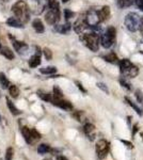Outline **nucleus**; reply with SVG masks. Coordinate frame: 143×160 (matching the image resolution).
I'll use <instances>...</instances> for the list:
<instances>
[{
  "label": "nucleus",
  "mask_w": 143,
  "mask_h": 160,
  "mask_svg": "<svg viewBox=\"0 0 143 160\" xmlns=\"http://www.w3.org/2000/svg\"><path fill=\"white\" fill-rule=\"evenodd\" d=\"M140 22H141V17H140L139 14L135 12L128 13L126 15L125 19H124V24L130 32H136L137 30H139Z\"/></svg>",
  "instance_id": "5"
},
{
  "label": "nucleus",
  "mask_w": 143,
  "mask_h": 160,
  "mask_svg": "<svg viewBox=\"0 0 143 160\" xmlns=\"http://www.w3.org/2000/svg\"><path fill=\"white\" fill-rule=\"evenodd\" d=\"M51 148L48 144H41L40 146L38 148V152L40 153L41 155H44V154H47L48 152H50Z\"/></svg>",
  "instance_id": "29"
},
{
  "label": "nucleus",
  "mask_w": 143,
  "mask_h": 160,
  "mask_svg": "<svg viewBox=\"0 0 143 160\" xmlns=\"http://www.w3.org/2000/svg\"><path fill=\"white\" fill-rule=\"evenodd\" d=\"M136 4L141 11H143V0H136Z\"/></svg>",
  "instance_id": "39"
},
{
  "label": "nucleus",
  "mask_w": 143,
  "mask_h": 160,
  "mask_svg": "<svg viewBox=\"0 0 143 160\" xmlns=\"http://www.w3.org/2000/svg\"><path fill=\"white\" fill-rule=\"evenodd\" d=\"M120 72L124 77H128V78H135L139 74V68L136 65L131 63L128 59H122L119 62Z\"/></svg>",
  "instance_id": "3"
},
{
  "label": "nucleus",
  "mask_w": 143,
  "mask_h": 160,
  "mask_svg": "<svg viewBox=\"0 0 143 160\" xmlns=\"http://www.w3.org/2000/svg\"><path fill=\"white\" fill-rule=\"evenodd\" d=\"M13 46H14V48L16 49V51H18L19 53H22V55H24L25 51H27V49H28V46L26 45L24 42L15 41V42L13 43Z\"/></svg>",
  "instance_id": "16"
},
{
  "label": "nucleus",
  "mask_w": 143,
  "mask_h": 160,
  "mask_svg": "<svg viewBox=\"0 0 143 160\" xmlns=\"http://www.w3.org/2000/svg\"><path fill=\"white\" fill-rule=\"evenodd\" d=\"M32 26L38 33H43L44 32V26H43V22H41V19H38V18L34 19L32 22Z\"/></svg>",
  "instance_id": "23"
},
{
  "label": "nucleus",
  "mask_w": 143,
  "mask_h": 160,
  "mask_svg": "<svg viewBox=\"0 0 143 160\" xmlns=\"http://www.w3.org/2000/svg\"><path fill=\"white\" fill-rule=\"evenodd\" d=\"M36 94L38 95L41 99L45 100V102H53V94L48 92H45V91H42V90H38Z\"/></svg>",
  "instance_id": "17"
},
{
  "label": "nucleus",
  "mask_w": 143,
  "mask_h": 160,
  "mask_svg": "<svg viewBox=\"0 0 143 160\" xmlns=\"http://www.w3.org/2000/svg\"><path fill=\"white\" fill-rule=\"evenodd\" d=\"M104 59H105V61L109 62V63H112V64H116V63L119 64V62H120L119 58H118V56H116L114 52H110V53H108L107 56L104 57Z\"/></svg>",
  "instance_id": "22"
},
{
  "label": "nucleus",
  "mask_w": 143,
  "mask_h": 160,
  "mask_svg": "<svg viewBox=\"0 0 143 160\" xmlns=\"http://www.w3.org/2000/svg\"><path fill=\"white\" fill-rule=\"evenodd\" d=\"M57 160H69V159H67L65 156H62V155H61V156L57 157Z\"/></svg>",
  "instance_id": "44"
},
{
  "label": "nucleus",
  "mask_w": 143,
  "mask_h": 160,
  "mask_svg": "<svg viewBox=\"0 0 143 160\" xmlns=\"http://www.w3.org/2000/svg\"><path fill=\"white\" fill-rule=\"evenodd\" d=\"M125 100L127 102V104H128L129 106H130V107L132 108V109H134V110L136 111V112L138 113V115H140V117H142V115H143V111H142L141 109H140V108L138 107V106H137L136 104H134V102H132L131 100L129 99V98H127V97H125Z\"/></svg>",
  "instance_id": "26"
},
{
  "label": "nucleus",
  "mask_w": 143,
  "mask_h": 160,
  "mask_svg": "<svg viewBox=\"0 0 143 160\" xmlns=\"http://www.w3.org/2000/svg\"><path fill=\"white\" fill-rule=\"evenodd\" d=\"M43 53H44V57L46 58V60H51V59H53V51L49 49V48H44Z\"/></svg>",
  "instance_id": "32"
},
{
  "label": "nucleus",
  "mask_w": 143,
  "mask_h": 160,
  "mask_svg": "<svg viewBox=\"0 0 143 160\" xmlns=\"http://www.w3.org/2000/svg\"><path fill=\"white\" fill-rule=\"evenodd\" d=\"M4 1H8V0H4Z\"/></svg>",
  "instance_id": "48"
},
{
  "label": "nucleus",
  "mask_w": 143,
  "mask_h": 160,
  "mask_svg": "<svg viewBox=\"0 0 143 160\" xmlns=\"http://www.w3.org/2000/svg\"><path fill=\"white\" fill-rule=\"evenodd\" d=\"M84 131L85 136H87L91 141H93L95 139V137H96V128H95V126L93 125V124H91V123L84 124Z\"/></svg>",
  "instance_id": "10"
},
{
  "label": "nucleus",
  "mask_w": 143,
  "mask_h": 160,
  "mask_svg": "<svg viewBox=\"0 0 143 160\" xmlns=\"http://www.w3.org/2000/svg\"><path fill=\"white\" fill-rule=\"evenodd\" d=\"M7 24L14 28H24L23 22L18 18H16V17H10V18L7 20Z\"/></svg>",
  "instance_id": "18"
},
{
  "label": "nucleus",
  "mask_w": 143,
  "mask_h": 160,
  "mask_svg": "<svg viewBox=\"0 0 143 160\" xmlns=\"http://www.w3.org/2000/svg\"><path fill=\"white\" fill-rule=\"evenodd\" d=\"M98 16H100V22L107 20L109 17H110V8H109L108 6L103 7L100 11H98Z\"/></svg>",
  "instance_id": "13"
},
{
  "label": "nucleus",
  "mask_w": 143,
  "mask_h": 160,
  "mask_svg": "<svg viewBox=\"0 0 143 160\" xmlns=\"http://www.w3.org/2000/svg\"><path fill=\"white\" fill-rule=\"evenodd\" d=\"M71 28H72L71 24L66 22L65 25H57L56 27H54V31L61 33V34H66V33H69V31H71Z\"/></svg>",
  "instance_id": "15"
},
{
  "label": "nucleus",
  "mask_w": 143,
  "mask_h": 160,
  "mask_svg": "<svg viewBox=\"0 0 143 160\" xmlns=\"http://www.w3.org/2000/svg\"><path fill=\"white\" fill-rule=\"evenodd\" d=\"M40 72L44 75H53L57 73V68L54 66H47V68H42L40 69Z\"/></svg>",
  "instance_id": "27"
},
{
  "label": "nucleus",
  "mask_w": 143,
  "mask_h": 160,
  "mask_svg": "<svg viewBox=\"0 0 143 160\" xmlns=\"http://www.w3.org/2000/svg\"><path fill=\"white\" fill-rule=\"evenodd\" d=\"M96 86H97L98 88H100V89L101 90V91H104L105 93H109V90H108V88H107V86H106L105 83H103V82H97V83H96Z\"/></svg>",
  "instance_id": "38"
},
{
  "label": "nucleus",
  "mask_w": 143,
  "mask_h": 160,
  "mask_svg": "<svg viewBox=\"0 0 143 160\" xmlns=\"http://www.w3.org/2000/svg\"><path fill=\"white\" fill-rule=\"evenodd\" d=\"M116 3H118L119 8L125 9V8H128L134 3H136V0H116Z\"/></svg>",
  "instance_id": "21"
},
{
  "label": "nucleus",
  "mask_w": 143,
  "mask_h": 160,
  "mask_svg": "<svg viewBox=\"0 0 143 160\" xmlns=\"http://www.w3.org/2000/svg\"><path fill=\"white\" fill-rule=\"evenodd\" d=\"M122 143H124L126 146H128L129 148H132V144L130 143V142H128V141H125V140H121Z\"/></svg>",
  "instance_id": "42"
},
{
  "label": "nucleus",
  "mask_w": 143,
  "mask_h": 160,
  "mask_svg": "<svg viewBox=\"0 0 143 160\" xmlns=\"http://www.w3.org/2000/svg\"><path fill=\"white\" fill-rule=\"evenodd\" d=\"M0 49H1V44H0Z\"/></svg>",
  "instance_id": "47"
},
{
  "label": "nucleus",
  "mask_w": 143,
  "mask_h": 160,
  "mask_svg": "<svg viewBox=\"0 0 143 160\" xmlns=\"http://www.w3.org/2000/svg\"><path fill=\"white\" fill-rule=\"evenodd\" d=\"M74 15H75V13L72 12L71 10H69V9L64 10V16H65V19L66 20H69V18H72V17L74 16Z\"/></svg>",
  "instance_id": "36"
},
{
  "label": "nucleus",
  "mask_w": 143,
  "mask_h": 160,
  "mask_svg": "<svg viewBox=\"0 0 143 160\" xmlns=\"http://www.w3.org/2000/svg\"><path fill=\"white\" fill-rule=\"evenodd\" d=\"M13 157H14V149L9 148L6 152V160H12Z\"/></svg>",
  "instance_id": "33"
},
{
  "label": "nucleus",
  "mask_w": 143,
  "mask_h": 160,
  "mask_svg": "<svg viewBox=\"0 0 143 160\" xmlns=\"http://www.w3.org/2000/svg\"><path fill=\"white\" fill-rule=\"evenodd\" d=\"M139 31H140V33L143 35V17L141 18V22H140V25H139Z\"/></svg>",
  "instance_id": "41"
},
{
  "label": "nucleus",
  "mask_w": 143,
  "mask_h": 160,
  "mask_svg": "<svg viewBox=\"0 0 143 160\" xmlns=\"http://www.w3.org/2000/svg\"><path fill=\"white\" fill-rule=\"evenodd\" d=\"M22 135L24 137L25 141L27 142L28 144H32L34 139H33L32 135H31V129H29L28 127H23L22 128Z\"/></svg>",
  "instance_id": "14"
},
{
  "label": "nucleus",
  "mask_w": 143,
  "mask_h": 160,
  "mask_svg": "<svg viewBox=\"0 0 143 160\" xmlns=\"http://www.w3.org/2000/svg\"></svg>",
  "instance_id": "49"
},
{
  "label": "nucleus",
  "mask_w": 143,
  "mask_h": 160,
  "mask_svg": "<svg viewBox=\"0 0 143 160\" xmlns=\"http://www.w3.org/2000/svg\"><path fill=\"white\" fill-rule=\"evenodd\" d=\"M1 55L3 57H6L8 60H14V58H15L14 52H13L12 49H10L9 47L1 48Z\"/></svg>",
  "instance_id": "19"
},
{
  "label": "nucleus",
  "mask_w": 143,
  "mask_h": 160,
  "mask_svg": "<svg viewBox=\"0 0 143 160\" xmlns=\"http://www.w3.org/2000/svg\"><path fill=\"white\" fill-rule=\"evenodd\" d=\"M0 84H1L2 89H9V87L11 86L9 79L7 78L3 73H0Z\"/></svg>",
  "instance_id": "25"
},
{
  "label": "nucleus",
  "mask_w": 143,
  "mask_h": 160,
  "mask_svg": "<svg viewBox=\"0 0 143 160\" xmlns=\"http://www.w3.org/2000/svg\"><path fill=\"white\" fill-rule=\"evenodd\" d=\"M63 99V92L61 91L59 87H54L53 91V102L54 100H61Z\"/></svg>",
  "instance_id": "20"
},
{
  "label": "nucleus",
  "mask_w": 143,
  "mask_h": 160,
  "mask_svg": "<svg viewBox=\"0 0 143 160\" xmlns=\"http://www.w3.org/2000/svg\"><path fill=\"white\" fill-rule=\"evenodd\" d=\"M116 30L113 26L107 28V30L100 35V44L104 48H110L115 42Z\"/></svg>",
  "instance_id": "4"
},
{
  "label": "nucleus",
  "mask_w": 143,
  "mask_h": 160,
  "mask_svg": "<svg viewBox=\"0 0 143 160\" xmlns=\"http://www.w3.org/2000/svg\"><path fill=\"white\" fill-rule=\"evenodd\" d=\"M95 149H96V154H97V157L100 159H105L107 157V155L109 153V143L108 141H106L105 139H100V140L97 141L95 145Z\"/></svg>",
  "instance_id": "6"
},
{
  "label": "nucleus",
  "mask_w": 143,
  "mask_h": 160,
  "mask_svg": "<svg viewBox=\"0 0 143 160\" xmlns=\"http://www.w3.org/2000/svg\"><path fill=\"white\" fill-rule=\"evenodd\" d=\"M41 64V52H40V48L38 47L36 52L29 59V66L30 68H38Z\"/></svg>",
  "instance_id": "11"
},
{
  "label": "nucleus",
  "mask_w": 143,
  "mask_h": 160,
  "mask_svg": "<svg viewBox=\"0 0 143 160\" xmlns=\"http://www.w3.org/2000/svg\"><path fill=\"white\" fill-rule=\"evenodd\" d=\"M120 83L122 84V87L126 88L127 90H131V84L129 83V82L127 81L126 79H124V78H121V79H120Z\"/></svg>",
  "instance_id": "34"
},
{
  "label": "nucleus",
  "mask_w": 143,
  "mask_h": 160,
  "mask_svg": "<svg viewBox=\"0 0 143 160\" xmlns=\"http://www.w3.org/2000/svg\"><path fill=\"white\" fill-rule=\"evenodd\" d=\"M73 117L76 118L78 122H82V121H84V112H82V111H76V112L73 113Z\"/></svg>",
  "instance_id": "30"
},
{
  "label": "nucleus",
  "mask_w": 143,
  "mask_h": 160,
  "mask_svg": "<svg viewBox=\"0 0 143 160\" xmlns=\"http://www.w3.org/2000/svg\"><path fill=\"white\" fill-rule=\"evenodd\" d=\"M46 22L49 25H56L60 20V10H54L49 8L45 15Z\"/></svg>",
  "instance_id": "7"
},
{
  "label": "nucleus",
  "mask_w": 143,
  "mask_h": 160,
  "mask_svg": "<svg viewBox=\"0 0 143 160\" xmlns=\"http://www.w3.org/2000/svg\"><path fill=\"white\" fill-rule=\"evenodd\" d=\"M137 130H138V125H135V126H134V129H132V137L136 135Z\"/></svg>",
  "instance_id": "43"
},
{
  "label": "nucleus",
  "mask_w": 143,
  "mask_h": 160,
  "mask_svg": "<svg viewBox=\"0 0 143 160\" xmlns=\"http://www.w3.org/2000/svg\"><path fill=\"white\" fill-rule=\"evenodd\" d=\"M43 160H51L50 158H45V159H43Z\"/></svg>",
  "instance_id": "45"
},
{
  "label": "nucleus",
  "mask_w": 143,
  "mask_h": 160,
  "mask_svg": "<svg viewBox=\"0 0 143 160\" xmlns=\"http://www.w3.org/2000/svg\"><path fill=\"white\" fill-rule=\"evenodd\" d=\"M9 93L13 98H16V97H18V95H19V89L16 86H14V84H11L9 87Z\"/></svg>",
  "instance_id": "28"
},
{
  "label": "nucleus",
  "mask_w": 143,
  "mask_h": 160,
  "mask_svg": "<svg viewBox=\"0 0 143 160\" xmlns=\"http://www.w3.org/2000/svg\"><path fill=\"white\" fill-rule=\"evenodd\" d=\"M62 1H63V2H67L69 0H62Z\"/></svg>",
  "instance_id": "46"
},
{
  "label": "nucleus",
  "mask_w": 143,
  "mask_h": 160,
  "mask_svg": "<svg viewBox=\"0 0 143 160\" xmlns=\"http://www.w3.org/2000/svg\"><path fill=\"white\" fill-rule=\"evenodd\" d=\"M12 11L14 15L16 16L22 22H27L30 18V13H29V7L27 6L25 1L19 0V1L15 2L12 7Z\"/></svg>",
  "instance_id": "2"
},
{
  "label": "nucleus",
  "mask_w": 143,
  "mask_h": 160,
  "mask_svg": "<svg viewBox=\"0 0 143 160\" xmlns=\"http://www.w3.org/2000/svg\"><path fill=\"white\" fill-rule=\"evenodd\" d=\"M76 84H77V87H78V89L80 90L81 92H84V93H87V90L84 89V87H82V84L80 83V82H78V81H76Z\"/></svg>",
  "instance_id": "40"
},
{
  "label": "nucleus",
  "mask_w": 143,
  "mask_h": 160,
  "mask_svg": "<svg viewBox=\"0 0 143 160\" xmlns=\"http://www.w3.org/2000/svg\"><path fill=\"white\" fill-rule=\"evenodd\" d=\"M85 19L89 25V27H94V26H98L100 22V16H98V11L96 10H90L85 15Z\"/></svg>",
  "instance_id": "8"
},
{
  "label": "nucleus",
  "mask_w": 143,
  "mask_h": 160,
  "mask_svg": "<svg viewBox=\"0 0 143 160\" xmlns=\"http://www.w3.org/2000/svg\"><path fill=\"white\" fill-rule=\"evenodd\" d=\"M53 104L56 105L57 107L61 108V109H63V110H66V111H71L73 109V105L69 102V100H64V99L54 100Z\"/></svg>",
  "instance_id": "12"
},
{
  "label": "nucleus",
  "mask_w": 143,
  "mask_h": 160,
  "mask_svg": "<svg viewBox=\"0 0 143 160\" xmlns=\"http://www.w3.org/2000/svg\"><path fill=\"white\" fill-rule=\"evenodd\" d=\"M7 105H8V108H9V110L11 111L12 114H14V115H19L20 113H22V111L18 110L17 108L15 107V105L13 104V102H12L9 98H8V97H7Z\"/></svg>",
  "instance_id": "24"
},
{
  "label": "nucleus",
  "mask_w": 143,
  "mask_h": 160,
  "mask_svg": "<svg viewBox=\"0 0 143 160\" xmlns=\"http://www.w3.org/2000/svg\"><path fill=\"white\" fill-rule=\"evenodd\" d=\"M48 8H50V9H54V10H60L58 0H49Z\"/></svg>",
  "instance_id": "31"
},
{
  "label": "nucleus",
  "mask_w": 143,
  "mask_h": 160,
  "mask_svg": "<svg viewBox=\"0 0 143 160\" xmlns=\"http://www.w3.org/2000/svg\"><path fill=\"white\" fill-rule=\"evenodd\" d=\"M80 41L84 43L85 47H88L92 51H97L100 48V37L97 32H91V33H82L80 34Z\"/></svg>",
  "instance_id": "1"
},
{
  "label": "nucleus",
  "mask_w": 143,
  "mask_h": 160,
  "mask_svg": "<svg viewBox=\"0 0 143 160\" xmlns=\"http://www.w3.org/2000/svg\"><path fill=\"white\" fill-rule=\"evenodd\" d=\"M88 28H89V25H88L85 17L84 18L81 17V18L77 19L76 22L74 24V30H75V32L78 33V34H82Z\"/></svg>",
  "instance_id": "9"
},
{
  "label": "nucleus",
  "mask_w": 143,
  "mask_h": 160,
  "mask_svg": "<svg viewBox=\"0 0 143 160\" xmlns=\"http://www.w3.org/2000/svg\"><path fill=\"white\" fill-rule=\"evenodd\" d=\"M31 135H32L34 140H40V139H41V133L38 132L36 129H34V128H32V129H31Z\"/></svg>",
  "instance_id": "37"
},
{
  "label": "nucleus",
  "mask_w": 143,
  "mask_h": 160,
  "mask_svg": "<svg viewBox=\"0 0 143 160\" xmlns=\"http://www.w3.org/2000/svg\"><path fill=\"white\" fill-rule=\"evenodd\" d=\"M135 96H136V98L139 102H143V92L141 91V90H136V94H135Z\"/></svg>",
  "instance_id": "35"
}]
</instances>
